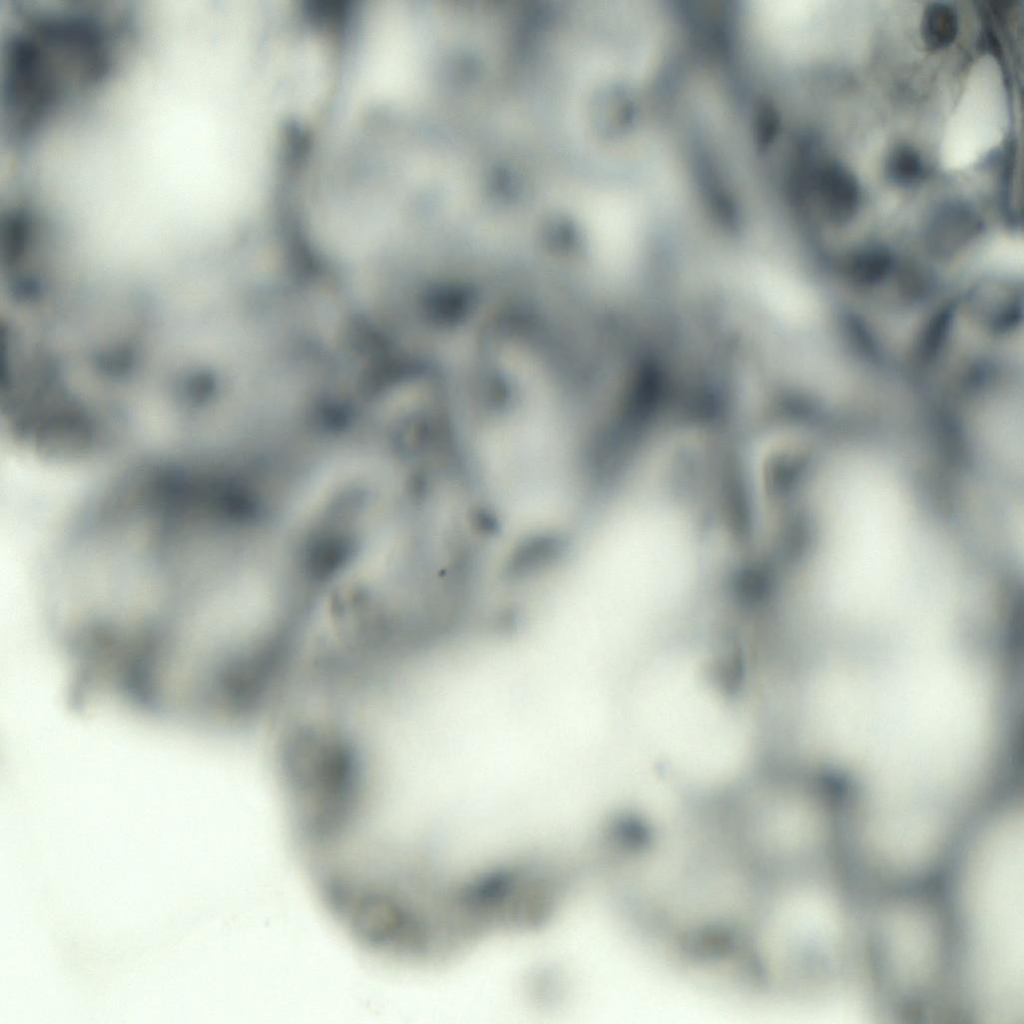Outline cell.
<instances>
[{"mask_svg": "<svg viewBox=\"0 0 1024 1024\" xmlns=\"http://www.w3.org/2000/svg\"><path fill=\"white\" fill-rule=\"evenodd\" d=\"M922 37L930 49L949 47L959 30L958 11L945 3H933L922 15Z\"/></svg>", "mask_w": 1024, "mask_h": 1024, "instance_id": "7a4b0ae2", "label": "cell"}, {"mask_svg": "<svg viewBox=\"0 0 1024 1024\" xmlns=\"http://www.w3.org/2000/svg\"><path fill=\"white\" fill-rule=\"evenodd\" d=\"M877 787H878V784H877ZM877 787H876V791H877ZM876 791H875V793H876ZM875 793H874V795H875ZM874 795H873V797H874ZM873 797H872V799H873ZM872 799H871V800H872ZM870 802H871V801H870ZM870 802H869V803H870ZM869 803H868V805H869ZM868 805H867V806H868ZM867 806H866V807H867ZM866 807H865V808H866ZM865 808H864V809H865ZM863 811H864V810H863ZM863 811H862V812H863ZM862 812H861V813H862ZM861 813H859L858 815H860Z\"/></svg>", "mask_w": 1024, "mask_h": 1024, "instance_id": "3957f363", "label": "cell"}, {"mask_svg": "<svg viewBox=\"0 0 1024 1024\" xmlns=\"http://www.w3.org/2000/svg\"><path fill=\"white\" fill-rule=\"evenodd\" d=\"M94 199L152 210L228 212L243 189L239 155L216 131L162 102L94 114L88 154Z\"/></svg>", "mask_w": 1024, "mask_h": 1024, "instance_id": "6da1fadb", "label": "cell"}]
</instances>
